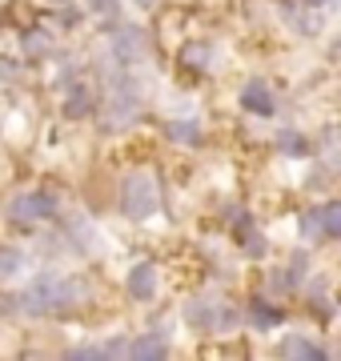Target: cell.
<instances>
[{"instance_id": "cell-4", "label": "cell", "mask_w": 341, "mask_h": 361, "mask_svg": "<svg viewBox=\"0 0 341 361\" xmlns=\"http://www.w3.org/2000/svg\"><path fill=\"white\" fill-rule=\"evenodd\" d=\"M129 293L137 301H149V297L157 293V265L153 261H137L129 269Z\"/></svg>"}, {"instance_id": "cell-8", "label": "cell", "mask_w": 341, "mask_h": 361, "mask_svg": "<svg viewBox=\"0 0 341 361\" xmlns=\"http://www.w3.org/2000/svg\"><path fill=\"white\" fill-rule=\"evenodd\" d=\"M65 113L73 116V121H80V116H92V97L85 89H73L65 101Z\"/></svg>"}, {"instance_id": "cell-11", "label": "cell", "mask_w": 341, "mask_h": 361, "mask_svg": "<svg viewBox=\"0 0 341 361\" xmlns=\"http://www.w3.org/2000/svg\"><path fill=\"white\" fill-rule=\"evenodd\" d=\"M20 265H25V261H20L16 249H0V281H4V277H13V273H20Z\"/></svg>"}, {"instance_id": "cell-15", "label": "cell", "mask_w": 341, "mask_h": 361, "mask_svg": "<svg viewBox=\"0 0 341 361\" xmlns=\"http://www.w3.org/2000/svg\"><path fill=\"white\" fill-rule=\"evenodd\" d=\"M89 4H92L101 16H117V0H89Z\"/></svg>"}, {"instance_id": "cell-10", "label": "cell", "mask_w": 341, "mask_h": 361, "mask_svg": "<svg viewBox=\"0 0 341 361\" xmlns=\"http://www.w3.org/2000/svg\"><path fill=\"white\" fill-rule=\"evenodd\" d=\"M205 61H209V49H205V44H189V49H181V65L205 68Z\"/></svg>"}, {"instance_id": "cell-3", "label": "cell", "mask_w": 341, "mask_h": 361, "mask_svg": "<svg viewBox=\"0 0 341 361\" xmlns=\"http://www.w3.org/2000/svg\"><path fill=\"white\" fill-rule=\"evenodd\" d=\"M277 357H285V361H326V353L309 341V337L302 334H289L281 337V345H277Z\"/></svg>"}, {"instance_id": "cell-7", "label": "cell", "mask_w": 341, "mask_h": 361, "mask_svg": "<svg viewBox=\"0 0 341 361\" xmlns=\"http://www.w3.org/2000/svg\"><path fill=\"white\" fill-rule=\"evenodd\" d=\"M141 44H144L141 32H137V28H125V32H117V49H113V52H117L120 61H129V65H132V61H141V56H144Z\"/></svg>"}, {"instance_id": "cell-17", "label": "cell", "mask_w": 341, "mask_h": 361, "mask_svg": "<svg viewBox=\"0 0 341 361\" xmlns=\"http://www.w3.org/2000/svg\"><path fill=\"white\" fill-rule=\"evenodd\" d=\"M305 4H333V0H305Z\"/></svg>"}, {"instance_id": "cell-12", "label": "cell", "mask_w": 341, "mask_h": 361, "mask_svg": "<svg viewBox=\"0 0 341 361\" xmlns=\"http://www.w3.org/2000/svg\"><path fill=\"white\" fill-rule=\"evenodd\" d=\"M25 49L32 52V56H40V52H49V49H53V40L44 37V32H28V37H25Z\"/></svg>"}, {"instance_id": "cell-18", "label": "cell", "mask_w": 341, "mask_h": 361, "mask_svg": "<svg viewBox=\"0 0 341 361\" xmlns=\"http://www.w3.org/2000/svg\"><path fill=\"white\" fill-rule=\"evenodd\" d=\"M53 4H61V0H53Z\"/></svg>"}, {"instance_id": "cell-6", "label": "cell", "mask_w": 341, "mask_h": 361, "mask_svg": "<svg viewBox=\"0 0 341 361\" xmlns=\"http://www.w3.org/2000/svg\"><path fill=\"white\" fill-rule=\"evenodd\" d=\"M165 353H169V349H165L161 337H137V341L129 345V357L132 361H161Z\"/></svg>"}, {"instance_id": "cell-9", "label": "cell", "mask_w": 341, "mask_h": 361, "mask_svg": "<svg viewBox=\"0 0 341 361\" xmlns=\"http://www.w3.org/2000/svg\"><path fill=\"white\" fill-rule=\"evenodd\" d=\"M321 229H326V237H341V205L321 209Z\"/></svg>"}, {"instance_id": "cell-14", "label": "cell", "mask_w": 341, "mask_h": 361, "mask_svg": "<svg viewBox=\"0 0 341 361\" xmlns=\"http://www.w3.org/2000/svg\"><path fill=\"white\" fill-rule=\"evenodd\" d=\"M241 245H245V241H241ZM245 249H249V257H261V253H265V241H261V233H257V229H249V245H245Z\"/></svg>"}, {"instance_id": "cell-2", "label": "cell", "mask_w": 341, "mask_h": 361, "mask_svg": "<svg viewBox=\"0 0 341 361\" xmlns=\"http://www.w3.org/2000/svg\"><path fill=\"white\" fill-rule=\"evenodd\" d=\"M56 213V201L49 193H25V197H13L8 205V217L20 221V225H32V221H44Z\"/></svg>"}, {"instance_id": "cell-5", "label": "cell", "mask_w": 341, "mask_h": 361, "mask_svg": "<svg viewBox=\"0 0 341 361\" xmlns=\"http://www.w3.org/2000/svg\"><path fill=\"white\" fill-rule=\"evenodd\" d=\"M241 104H245V113L269 116V113H273V97H269V85H265V80H249V85H245V92H241Z\"/></svg>"}, {"instance_id": "cell-13", "label": "cell", "mask_w": 341, "mask_h": 361, "mask_svg": "<svg viewBox=\"0 0 341 361\" xmlns=\"http://www.w3.org/2000/svg\"><path fill=\"white\" fill-rule=\"evenodd\" d=\"M281 149H285V153H293V157L309 153V145H305L302 137H297V133H285V137H281Z\"/></svg>"}, {"instance_id": "cell-1", "label": "cell", "mask_w": 341, "mask_h": 361, "mask_svg": "<svg viewBox=\"0 0 341 361\" xmlns=\"http://www.w3.org/2000/svg\"><path fill=\"white\" fill-rule=\"evenodd\" d=\"M120 209H125V217H132V221L157 217V209H161V180H157V173H149V169L129 173V177H125V189H120Z\"/></svg>"}, {"instance_id": "cell-16", "label": "cell", "mask_w": 341, "mask_h": 361, "mask_svg": "<svg viewBox=\"0 0 341 361\" xmlns=\"http://www.w3.org/2000/svg\"><path fill=\"white\" fill-rule=\"evenodd\" d=\"M137 4H141V8H153V4H157V0H137Z\"/></svg>"}]
</instances>
